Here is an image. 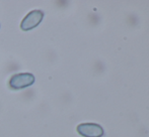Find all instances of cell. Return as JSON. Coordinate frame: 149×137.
I'll return each instance as SVG.
<instances>
[{"label": "cell", "instance_id": "6da1fadb", "mask_svg": "<svg viewBox=\"0 0 149 137\" xmlns=\"http://www.w3.org/2000/svg\"><path fill=\"white\" fill-rule=\"evenodd\" d=\"M35 76L31 73H20L15 74L10 78L9 80V88L12 90H22V89L28 88L35 83Z\"/></svg>", "mask_w": 149, "mask_h": 137}, {"label": "cell", "instance_id": "7a4b0ae2", "mask_svg": "<svg viewBox=\"0 0 149 137\" xmlns=\"http://www.w3.org/2000/svg\"><path fill=\"white\" fill-rule=\"evenodd\" d=\"M44 18V12L41 10H33L28 15L22 19V23H20V28L24 32L26 30L33 29L37 27L40 23L42 22Z\"/></svg>", "mask_w": 149, "mask_h": 137}, {"label": "cell", "instance_id": "3957f363", "mask_svg": "<svg viewBox=\"0 0 149 137\" xmlns=\"http://www.w3.org/2000/svg\"><path fill=\"white\" fill-rule=\"evenodd\" d=\"M77 132L83 137H102L104 129L95 123H82L77 126Z\"/></svg>", "mask_w": 149, "mask_h": 137}]
</instances>
